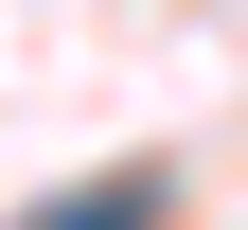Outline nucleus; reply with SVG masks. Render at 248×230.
<instances>
[{
  "label": "nucleus",
  "instance_id": "obj_1",
  "mask_svg": "<svg viewBox=\"0 0 248 230\" xmlns=\"http://www.w3.org/2000/svg\"><path fill=\"white\" fill-rule=\"evenodd\" d=\"M142 213H160V177H142V159H124V177H89V195H53L36 230H142Z\"/></svg>",
  "mask_w": 248,
  "mask_h": 230
}]
</instances>
